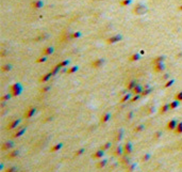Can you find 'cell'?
I'll list each match as a JSON object with an SVG mask.
<instances>
[{
    "label": "cell",
    "mask_w": 182,
    "mask_h": 172,
    "mask_svg": "<svg viewBox=\"0 0 182 172\" xmlns=\"http://www.w3.org/2000/svg\"><path fill=\"white\" fill-rule=\"evenodd\" d=\"M60 64V66L61 68H64V66H66V65H68L69 64V61L68 60H65V61H62L61 63H59Z\"/></svg>",
    "instance_id": "cell-37"
},
{
    "label": "cell",
    "mask_w": 182,
    "mask_h": 172,
    "mask_svg": "<svg viewBox=\"0 0 182 172\" xmlns=\"http://www.w3.org/2000/svg\"><path fill=\"white\" fill-rule=\"evenodd\" d=\"M122 153H124V149L120 147H117L115 149V151H114V155L115 156H119V155H121Z\"/></svg>",
    "instance_id": "cell-21"
},
{
    "label": "cell",
    "mask_w": 182,
    "mask_h": 172,
    "mask_svg": "<svg viewBox=\"0 0 182 172\" xmlns=\"http://www.w3.org/2000/svg\"><path fill=\"white\" fill-rule=\"evenodd\" d=\"M11 94H7V95H3L2 97H1V102H5V100H9L10 98H11Z\"/></svg>",
    "instance_id": "cell-35"
},
{
    "label": "cell",
    "mask_w": 182,
    "mask_h": 172,
    "mask_svg": "<svg viewBox=\"0 0 182 172\" xmlns=\"http://www.w3.org/2000/svg\"><path fill=\"white\" fill-rule=\"evenodd\" d=\"M178 106H179V100H177L171 102V104H169V108H171V109H176Z\"/></svg>",
    "instance_id": "cell-22"
},
{
    "label": "cell",
    "mask_w": 182,
    "mask_h": 172,
    "mask_svg": "<svg viewBox=\"0 0 182 172\" xmlns=\"http://www.w3.org/2000/svg\"><path fill=\"white\" fill-rule=\"evenodd\" d=\"M19 123H20V121H19V120H14V121H12L11 123L8 125L7 129H14V128H16L17 126H18Z\"/></svg>",
    "instance_id": "cell-12"
},
{
    "label": "cell",
    "mask_w": 182,
    "mask_h": 172,
    "mask_svg": "<svg viewBox=\"0 0 182 172\" xmlns=\"http://www.w3.org/2000/svg\"><path fill=\"white\" fill-rule=\"evenodd\" d=\"M103 63H104L103 59H96V60L92 63V66L94 68H101L102 65H103Z\"/></svg>",
    "instance_id": "cell-4"
},
{
    "label": "cell",
    "mask_w": 182,
    "mask_h": 172,
    "mask_svg": "<svg viewBox=\"0 0 182 172\" xmlns=\"http://www.w3.org/2000/svg\"><path fill=\"white\" fill-rule=\"evenodd\" d=\"M164 61V57H158V58H155V60L152 61V64H157V63H161Z\"/></svg>",
    "instance_id": "cell-30"
},
{
    "label": "cell",
    "mask_w": 182,
    "mask_h": 172,
    "mask_svg": "<svg viewBox=\"0 0 182 172\" xmlns=\"http://www.w3.org/2000/svg\"><path fill=\"white\" fill-rule=\"evenodd\" d=\"M161 135H162V133H161V132H158V133L155 134V138H159V137H160V136H161Z\"/></svg>",
    "instance_id": "cell-49"
},
{
    "label": "cell",
    "mask_w": 182,
    "mask_h": 172,
    "mask_svg": "<svg viewBox=\"0 0 182 172\" xmlns=\"http://www.w3.org/2000/svg\"><path fill=\"white\" fill-rule=\"evenodd\" d=\"M25 133H26V127H21V128H19L18 130H16V132L13 134V136H12V137H13V138L20 137V136H23Z\"/></svg>",
    "instance_id": "cell-10"
},
{
    "label": "cell",
    "mask_w": 182,
    "mask_h": 172,
    "mask_svg": "<svg viewBox=\"0 0 182 172\" xmlns=\"http://www.w3.org/2000/svg\"><path fill=\"white\" fill-rule=\"evenodd\" d=\"M35 112H36V109H35L34 107H31V108H29V109L25 112V116H23L27 118V119H29V118H31V116H34Z\"/></svg>",
    "instance_id": "cell-5"
},
{
    "label": "cell",
    "mask_w": 182,
    "mask_h": 172,
    "mask_svg": "<svg viewBox=\"0 0 182 172\" xmlns=\"http://www.w3.org/2000/svg\"><path fill=\"white\" fill-rule=\"evenodd\" d=\"M77 71H78V66H72V68H69L68 70L66 71V73L67 74H72V73L77 72Z\"/></svg>",
    "instance_id": "cell-28"
},
{
    "label": "cell",
    "mask_w": 182,
    "mask_h": 172,
    "mask_svg": "<svg viewBox=\"0 0 182 172\" xmlns=\"http://www.w3.org/2000/svg\"><path fill=\"white\" fill-rule=\"evenodd\" d=\"M131 2H132V0H121L119 2V4L121 5V7H127V5L131 4Z\"/></svg>",
    "instance_id": "cell-26"
},
{
    "label": "cell",
    "mask_w": 182,
    "mask_h": 172,
    "mask_svg": "<svg viewBox=\"0 0 182 172\" xmlns=\"http://www.w3.org/2000/svg\"><path fill=\"white\" fill-rule=\"evenodd\" d=\"M83 152H84V149H80V150H78V151L76 152L75 155H76V156H80V155H82V154H83Z\"/></svg>",
    "instance_id": "cell-41"
},
{
    "label": "cell",
    "mask_w": 182,
    "mask_h": 172,
    "mask_svg": "<svg viewBox=\"0 0 182 172\" xmlns=\"http://www.w3.org/2000/svg\"><path fill=\"white\" fill-rule=\"evenodd\" d=\"M179 10H180V11H182V5H180V7H179Z\"/></svg>",
    "instance_id": "cell-51"
},
{
    "label": "cell",
    "mask_w": 182,
    "mask_h": 172,
    "mask_svg": "<svg viewBox=\"0 0 182 172\" xmlns=\"http://www.w3.org/2000/svg\"><path fill=\"white\" fill-rule=\"evenodd\" d=\"M106 159H103V160L99 161V163L97 164V168H98V169H101V168L106 167Z\"/></svg>",
    "instance_id": "cell-29"
},
{
    "label": "cell",
    "mask_w": 182,
    "mask_h": 172,
    "mask_svg": "<svg viewBox=\"0 0 182 172\" xmlns=\"http://www.w3.org/2000/svg\"><path fill=\"white\" fill-rule=\"evenodd\" d=\"M43 5H44V3H43V1H41V0H34L32 3H31V7L33 8V9H41V8H43Z\"/></svg>",
    "instance_id": "cell-8"
},
{
    "label": "cell",
    "mask_w": 182,
    "mask_h": 172,
    "mask_svg": "<svg viewBox=\"0 0 182 172\" xmlns=\"http://www.w3.org/2000/svg\"><path fill=\"white\" fill-rule=\"evenodd\" d=\"M103 155H104L103 150H99V151L95 152V153L92 155V157L94 158V159H99V158H102V156Z\"/></svg>",
    "instance_id": "cell-13"
},
{
    "label": "cell",
    "mask_w": 182,
    "mask_h": 172,
    "mask_svg": "<svg viewBox=\"0 0 182 172\" xmlns=\"http://www.w3.org/2000/svg\"><path fill=\"white\" fill-rule=\"evenodd\" d=\"M122 135H124V132H122L121 129L119 130L117 133V135H116V137H115V141L116 142H118V141H120V140L122 139Z\"/></svg>",
    "instance_id": "cell-24"
},
{
    "label": "cell",
    "mask_w": 182,
    "mask_h": 172,
    "mask_svg": "<svg viewBox=\"0 0 182 172\" xmlns=\"http://www.w3.org/2000/svg\"><path fill=\"white\" fill-rule=\"evenodd\" d=\"M13 147H14V142L13 141H7L5 143H3L2 150L3 151H9V150H11Z\"/></svg>",
    "instance_id": "cell-11"
},
{
    "label": "cell",
    "mask_w": 182,
    "mask_h": 172,
    "mask_svg": "<svg viewBox=\"0 0 182 172\" xmlns=\"http://www.w3.org/2000/svg\"><path fill=\"white\" fill-rule=\"evenodd\" d=\"M120 40H121V35L117 34V35H114V36H111L110 39H108L106 40V43H109V44H114V43L119 42Z\"/></svg>",
    "instance_id": "cell-3"
},
{
    "label": "cell",
    "mask_w": 182,
    "mask_h": 172,
    "mask_svg": "<svg viewBox=\"0 0 182 172\" xmlns=\"http://www.w3.org/2000/svg\"><path fill=\"white\" fill-rule=\"evenodd\" d=\"M136 84H136V82L134 81V80H131V81H130L129 84H127V90H131V91H132L134 88H135Z\"/></svg>",
    "instance_id": "cell-20"
},
{
    "label": "cell",
    "mask_w": 182,
    "mask_h": 172,
    "mask_svg": "<svg viewBox=\"0 0 182 172\" xmlns=\"http://www.w3.org/2000/svg\"><path fill=\"white\" fill-rule=\"evenodd\" d=\"M124 153L126 154V155H128V154H130L132 152V144L130 143V142H128V143H126L124 145Z\"/></svg>",
    "instance_id": "cell-9"
},
{
    "label": "cell",
    "mask_w": 182,
    "mask_h": 172,
    "mask_svg": "<svg viewBox=\"0 0 182 172\" xmlns=\"http://www.w3.org/2000/svg\"><path fill=\"white\" fill-rule=\"evenodd\" d=\"M138 98H140V95H138V94H137V95H136V96H134V97L132 98V100H131V102H135V100H137Z\"/></svg>",
    "instance_id": "cell-48"
},
{
    "label": "cell",
    "mask_w": 182,
    "mask_h": 172,
    "mask_svg": "<svg viewBox=\"0 0 182 172\" xmlns=\"http://www.w3.org/2000/svg\"><path fill=\"white\" fill-rule=\"evenodd\" d=\"M151 91H152V88H150V87L147 86V90H143V92H142V95H148V94H149Z\"/></svg>",
    "instance_id": "cell-33"
},
{
    "label": "cell",
    "mask_w": 182,
    "mask_h": 172,
    "mask_svg": "<svg viewBox=\"0 0 182 172\" xmlns=\"http://www.w3.org/2000/svg\"><path fill=\"white\" fill-rule=\"evenodd\" d=\"M23 92V87L20 84H14L10 87V94L12 96H17Z\"/></svg>",
    "instance_id": "cell-2"
},
{
    "label": "cell",
    "mask_w": 182,
    "mask_h": 172,
    "mask_svg": "<svg viewBox=\"0 0 182 172\" xmlns=\"http://www.w3.org/2000/svg\"><path fill=\"white\" fill-rule=\"evenodd\" d=\"M60 68H61L60 64H58V65H57V66H54V68H53V70L51 71V73H52V75H55V74H57V73H58L59 71H60Z\"/></svg>",
    "instance_id": "cell-34"
},
{
    "label": "cell",
    "mask_w": 182,
    "mask_h": 172,
    "mask_svg": "<svg viewBox=\"0 0 182 172\" xmlns=\"http://www.w3.org/2000/svg\"><path fill=\"white\" fill-rule=\"evenodd\" d=\"M131 116H132V112H130V113L127 116V118H128V119H131Z\"/></svg>",
    "instance_id": "cell-50"
},
{
    "label": "cell",
    "mask_w": 182,
    "mask_h": 172,
    "mask_svg": "<svg viewBox=\"0 0 182 172\" xmlns=\"http://www.w3.org/2000/svg\"><path fill=\"white\" fill-rule=\"evenodd\" d=\"M138 59H140V55H138V54H133V55H132V56L129 58V60H130V61H137Z\"/></svg>",
    "instance_id": "cell-32"
},
{
    "label": "cell",
    "mask_w": 182,
    "mask_h": 172,
    "mask_svg": "<svg viewBox=\"0 0 182 172\" xmlns=\"http://www.w3.org/2000/svg\"><path fill=\"white\" fill-rule=\"evenodd\" d=\"M177 125H178V122L176 121V120H171V121H169L168 123H167L166 128H167L168 130H174V129H176Z\"/></svg>",
    "instance_id": "cell-6"
},
{
    "label": "cell",
    "mask_w": 182,
    "mask_h": 172,
    "mask_svg": "<svg viewBox=\"0 0 182 172\" xmlns=\"http://www.w3.org/2000/svg\"><path fill=\"white\" fill-rule=\"evenodd\" d=\"M80 35H81V33H80V32H75L74 34L72 35V39H76V37H79Z\"/></svg>",
    "instance_id": "cell-46"
},
{
    "label": "cell",
    "mask_w": 182,
    "mask_h": 172,
    "mask_svg": "<svg viewBox=\"0 0 182 172\" xmlns=\"http://www.w3.org/2000/svg\"><path fill=\"white\" fill-rule=\"evenodd\" d=\"M5 172H17V168L16 167H12V168H9Z\"/></svg>",
    "instance_id": "cell-42"
},
{
    "label": "cell",
    "mask_w": 182,
    "mask_h": 172,
    "mask_svg": "<svg viewBox=\"0 0 182 172\" xmlns=\"http://www.w3.org/2000/svg\"><path fill=\"white\" fill-rule=\"evenodd\" d=\"M176 100H182V92H179V93L177 94V95H176Z\"/></svg>",
    "instance_id": "cell-43"
},
{
    "label": "cell",
    "mask_w": 182,
    "mask_h": 172,
    "mask_svg": "<svg viewBox=\"0 0 182 172\" xmlns=\"http://www.w3.org/2000/svg\"><path fill=\"white\" fill-rule=\"evenodd\" d=\"M175 133L176 134H182V122L178 123L177 127H176V129H175Z\"/></svg>",
    "instance_id": "cell-25"
},
{
    "label": "cell",
    "mask_w": 182,
    "mask_h": 172,
    "mask_svg": "<svg viewBox=\"0 0 182 172\" xmlns=\"http://www.w3.org/2000/svg\"><path fill=\"white\" fill-rule=\"evenodd\" d=\"M132 91H133L134 94H141L142 92H143V87H142L141 84H136L135 88H134Z\"/></svg>",
    "instance_id": "cell-15"
},
{
    "label": "cell",
    "mask_w": 182,
    "mask_h": 172,
    "mask_svg": "<svg viewBox=\"0 0 182 172\" xmlns=\"http://www.w3.org/2000/svg\"><path fill=\"white\" fill-rule=\"evenodd\" d=\"M52 52H53V47H46V48L43 49V54H44V56L51 55Z\"/></svg>",
    "instance_id": "cell-16"
},
{
    "label": "cell",
    "mask_w": 182,
    "mask_h": 172,
    "mask_svg": "<svg viewBox=\"0 0 182 172\" xmlns=\"http://www.w3.org/2000/svg\"><path fill=\"white\" fill-rule=\"evenodd\" d=\"M96 1H100V0H96Z\"/></svg>",
    "instance_id": "cell-52"
},
{
    "label": "cell",
    "mask_w": 182,
    "mask_h": 172,
    "mask_svg": "<svg viewBox=\"0 0 182 172\" xmlns=\"http://www.w3.org/2000/svg\"><path fill=\"white\" fill-rule=\"evenodd\" d=\"M174 82H175V80H174V79H171V80H169V81H167V82H166V84H165V86H164V87H165V88H168V87H171V84H174Z\"/></svg>",
    "instance_id": "cell-39"
},
{
    "label": "cell",
    "mask_w": 182,
    "mask_h": 172,
    "mask_svg": "<svg viewBox=\"0 0 182 172\" xmlns=\"http://www.w3.org/2000/svg\"><path fill=\"white\" fill-rule=\"evenodd\" d=\"M110 118H111V114L110 113H104L103 116H101V123H106V122H108L109 120H110Z\"/></svg>",
    "instance_id": "cell-19"
},
{
    "label": "cell",
    "mask_w": 182,
    "mask_h": 172,
    "mask_svg": "<svg viewBox=\"0 0 182 172\" xmlns=\"http://www.w3.org/2000/svg\"><path fill=\"white\" fill-rule=\"evenodd\" d=\"M149 158H150V154H146V155H144V156H143V161L148 160Z\"/></svg>",
    "instance_id": "cell-45"
},
{
    "label": "cell",
    "mask_w": 182,
    "mask_h": 172,
    "mask_svg": "<svg viewBox=\"0 0 182 172\" xmlns=\"http://www.w3.org/2000/svg\"><path fill=\"white\" fill-rule=\"evenodd\" d=\"M62 147H63V144H62V143H58V144H55L54 147H52V148H51V152H57V151H59V150H61V149H62Z\"/></svg>",
    "instance_id": "cell-23"
},
{
    "label": "cell",
    "mask_w": 182,
    "mask_h": 172,
    "mask_svg": "<svg viewBox=\"0 0 182 172\" xmlns=\"http://www.w3.org/2000/svg\"><path fill=\"white\" fill-rule=\"evenodd\" d=\"M49 90H50V87H45V88H43V89H42V90H41V92H43V93H46V92H47V91H49Z\"/></svg>",
    "instance_id": "cell-44"
},
{
    "label": "cell",
    "mask_w": 182,
    "mask_h": 172,
    "mask_svg": "<svg viewBox=\"0 0 182 172\" xmlns=\"http://www.w3.org/2000/svg\"><path fill=\"white\" fill-rule=\"evenodd\" d=\"M165 68V65L163 64V62L161 63H157V64H153V71H155V73H160L162 72V71Z\"/></svg>",
    "instance_id": "cell-7"
},
{
    "label": "cell",
    "mask_w": 182,
    "mask_h": 172,
    "mask_svg": "<svg viewBox=\"0 0 182 172\" xmlns=\"http://www.w3.org/2000/svg\"><path fill=\"white\" fill-rule=\"evenodd\" d=\"M133 14L137 15V16H142L147 12V7H146L144 3H137L135 7L133 8Z\"/></svg>",
    "instance_id": "cell-1"
},
{
    "label": "cell",
    "mask_w": 182,
    "mask_h": 172,
    "mask_svg": "<svg viewBox=\"0 0 182 172\" xmlns=\"http://www.w3.org/2000/svg\"><path fill=\"white\" fill-rule=\"evenodd\" d=\"M110 147H111V143H110V142H106V143L104 144L103 147H101V150H103V151H106V150H108V149H109V148H110Z\"/></svg>",
    "instance_id": "cell-38"
},
{
    "label": "cell",
    "mask_w": 182,
    "mask_h": 172,
    "mask_svg": "<svg viewBox=\"0 0 182 172\" xmlns=\"http://www.w3.org/2000/svg\"><path fill=\"white\" fill-rule=\"evenodd\" d=\"M19 155V151H13V152H11V153H9V155H8V158L9 159H13V158H15V157H17V156Z\"/></svg>",
    "instance_id": "cell-17"
},
{
    "label": "cell",
    "mask_w": 182,
    "mask_h": 172,
    "mask_svg": "<svg viewBox=\"0 0 182 172\" xmlns=\"http://www.w3.org/2000/svg\"><path fill=\"white\" fill-rule=\"evenodd\" d=\"M11 68H12L11 64H4L2 68H1V71H2V72H7V71H10Z\"/></svg>",
    "instance_id": "cell-31"
},
{
    "label": "cell",
    "mask_w": 182,
    "mask_h": 172,
    "mask_svg": "<svg viewBox=\"0 0 182 172\" xmlns=\"http://www.w3.org/2000/svg\"><path fill=\"white\" fill-rule=\"evenodd\" d=\"M130 97H131V94H130V93L125 94V95L121 97V100H120V103H125V102H127V100H130Z\"/></svg>",
    "instance_id": "cell-27"
},
{
    "label": "cell",
    "mask_w": 182,
    "mask_h": 172,
    "mask_svg": "<svg viewBox=\"0 0 182 172\" xmlns=\"http://www.w3.org/2000/svg\"><path fill=\"white\" fill-rule=\"evenodd\" d=\"M134 168H135V165H134V164H132V165L128 166V170H129V171H133Z\"/></svg>",
    "instance_id": "cell-47"
},
{
    "label": "cell",
    "mask_w": 182,
    "mask_h": 172,
    "mask_svg": "<svg viewBox=\"0 0 182 172\" xmlns=\"http://www.w3.org/2000/svg\"><path fill=\"white\" fill-rule=\"evenodd\" d=\"M144 127H145L144 125H138L137 127H135V128H134V132H135V133H138V132H142V130L144 129Z\"/></svg>",
    "instance_id": "cell-36"
},
{
    "label": "cell",
    "mask_w": 182,
    "mask_h": 172,
    "mask_svg": "<svg viewBox=\"0 0 182 172\" xmlns=\"http://www.w3.org/2000/svg\"><path fill=\"white\" fill-rule=\"evenodd\" d=\"M51 76H53L52 75V73H48V74H46V75H44L43 77H41V79H39V81L41 82H46V81H48L49 79H50V77Z\"/></svg>",
    "instance_id": "cell-14"
},
{
    "label": "cell",
    "mask_w": 182,
    "mask_h": 172,
    "mask_svg": "<svg viewBox=\"0 0 182 172\" xmlns=\"http://www.w3.org/2000/svg\"><path fill=\"white\" fill-rule=\"evenodd\" d=\"M46 60H47V58L44 56V57H41V58H38V59H37V60H36V62H37V63H41V62H45Z\"/></svg>",
    "instance_id": "cell-40"
},
{
    "label": "cell",
    "mask_w": 182,
    "mask_h": 172,
    "mask_svg": "<svg viewBox=\"0 0 182 172\" xmlns=\"http://www.w3.org/2000/svg\"><path fill=\"white\" fill-rule=\"evenodd\" d=\"M171 109L169 108V104H165V105H163V107H161V109H160V113H165V112H167L168 110Z\"/></svg>",
    "instance_id": "cell-18"
}]
</instances>
